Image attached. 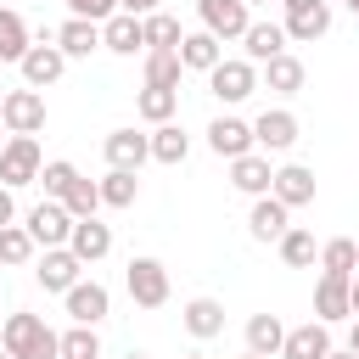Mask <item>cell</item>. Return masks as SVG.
<instances>
[{"mask_svg": "<svg viewBox=\"0 0 359 359\" xmlns=\"http://www.w3.org/2000/svg\"><path fill=\"white\" fill-rule=\"evenodd\" d=\"M0 348L11 359H56V331L39 314H6L0 320Z\"/></svg>", "mask_w": 359, "mask_h": 359, "instance_id": "1", "label": "cell"}, {"mask_svg": "<svg viewBox=\"0 0 359 359\" xmlns=\"http://www.w3.org/2000/svg\"><path fill=\"white\" fill-rule=\"evenodd\" d=\"M39 168H45V157H39V140H34V135H11V140L0 146V185H6V191L34 185Z\"/></svg>", "mask_w": 359, "mask_h": 359, "instance_id": "2", "label": "cell"}, {"mask_svg": "<svg viewBox=\"0 0 359 359\" xmlns=\"http://www.w3.org/2000/svg\"><path fill=\"white\" fill-rule=\"evenodd\" d=\"M208 90H213L224 107H241V101L258 90V67H252L247 56H224V62L208 73Z\"/></svg>", "mask_w": 359, "mask_h": 359, "instance_id": "3", "label": "cell"}, {"mask_svg": "<svg viewBox=\"0 0 359 359\" xmlns=\"http://www.w3.org/2000/svg\"><path fill=\"white\" fill-rule=\"evenodd\" d=\"M22 230L34 236V247L45 252V247H67V236H73V213L62 208V202H34L28 208V219H22Z\"/></svg>", "mask_w": 359, "mask_h": 359, "instance_id": "4", "label": "cell"}, {"mask_svg": "<svg viewBox=\"0 0 359 359\" xmlns=\"http://www.w3.org/2000/svg\"><path fill=\"white\" fill-rule=\"evenodd\" d=\"M123 286H129L135 309H163V303H168V269H163L157 258H129Z\"/></svg>", "mask_w": 359, "mask_h": 359, "instance_id": "5", "label": "cell"}, {"mask_svg": "<svg viewBox=\"0 0 359 359\" xmlns=\"http://www.w3.org/2000/svg\"><path fill=\"white\" fill-rule=\"evenodd\" d=\"M17 67H22V84H28V90H50V84L67 73V56H62V50H56V39L45 34V39H34V45L22 50V62H17Z\"/></svg>", "mask_w": 359, "mask_h": 359, "instance_id": "6", "label": "cell"}, {"mask_svg": "<svg viewBox=\"0 0 359 359\" xmlns=\"http://www.w3.org/2000/svg\"><path fill=\"white\" fill-rule=\"evenodd\" d=\"M0 123L11 129V135H39L45 129V95L39 90H6L0 95Z\"/></svg>", "mask_w": 359, "mask_h": 359, "instance_id": "7", "label": "cell"}, {"mask_svg": "<svg viewBox=\"0 0 359 359\" xmlns=\"http://www.w3.org/2000/svg\"><path fill=\"white\" fill-rule=\"evenodd\" d=\"M196 17H202V28H208L219 45L241 39V34H247V22H252L247 0H196Z\"/></svg>", "mask_w": 359, "mask_h": 359, "instance_id": "8", "label": "cell"}, {"mask_svg": "<svg viewBox=\"0 0 359 359\" xmlns=\"http://www.w3.org/2000/svg\"><path fill=\"white\" fill-rule=\"evenodd\" d=\"M297 112H286V107H269V112H258L252 118V146L269 157V151H292L297 146Z\"/></svg>", "mask_w": 359, "mask_h": 359, "instance_id": "9", "label": "cell"}, {"mask_svg": "<svg viewBox=\"0 0 359 359\" xmlns=\"http://www.w3.org/2000/svg\"><path fill=\"white\" fill-rule=\"evenodd\" d=\"M208 151H213V157H224V163H236V157L258 151V146H252V123H247V118H236V112H219V118L208 123Z\"/></svg>", "mask_w": 359, "mask_h": 359, "instance_id": "10", "label": "cell"}, {"mask_svg": "<svg viewBox=\"0 0 359 359\" xmlns=\"http://www.w3.org/2000/svg\"><path fill=\"white\" fill-rule=\"evenodd\" d=\"M34 280H39L45 292H62V297H67V292L84 280V264H79L67 247H45V252H39V269H34Z\"/></svg>", "mask_w": 359, "mask_h": 359, "instance_id": "11", "label": "cell"}, {"mask_svg": "<svg viewBox=\"0 0 359 359\" xmlns=\"http://www.w3.org/2000/svg\"><path fill=\"white\" fill-rule=\"evenodd\" d=\"M314 191H320V180H314V168H303V163H286V168H275V180H269V196H275L280 208H309Z\"/></svg>", "mask_w": 359, "mask_h": 359, "instance_id": "12", "label": "cell"}, {"mask_svg": "<svg viewBox=\"0 0 359 359\" xmlns=\"http://www.w3.org/2000/svg\"><path fill=\"white\" fill-rule=\"evenodd\" d=\"M62 303H67V320H73V325H101V320L112 314V292H107L101 280H79Z\"/></svg>", "mask_w": 359, "mask_h": 359, "instance_id": "13", "label": "cell"}, {"mask_svg": "<svg viewBox=\"0 0 359 359\" xmlns=\"http://www.w3.org/2000/svg\"><path fill=\"white\" fill-rule=\"evenodd\" d=\"M101 151H107V168L140 174V163L151 157V135H140V129H112V135L101 140Z\"/></svg>", "mask_w": 359, "mask_h": 359, "instance_id": "14", "label": "cell"}, {"mask_svg": "<svg viewBox=\"0 0 359 359\" xmlns=\"http://www.w3.org/2000/svg\"><path fill=\"white\" fill-rule=\"evenodd\" d=\"M67 252H73L79 264H101V258L112 252V224H101V219H73Z\"/></svg>", "mask_w": 359, "mask_h": 359, "instance_id": "15", "label": "cell"}, {"mask_svg": "<svg viewBox=\"0 0 359 359\" xmlns=\"http://www.w3.org/2000/svg\"><path fill=\"white\" fill-rule=\"evenodd\" d=\"M325 353H331V325L303 320V325H292V331H286V342H280V353H275V359H325Z\"/></svg>", "mask_w": 359, "mask_h": 359, "instance_id": "16", "label": "cell"}, {"mask_svg": "<svg viewBox=\"0 0 359 359\" xmlns=\"http://www.w3.org/2000/svg\"><path fill=\"white\" fill-rule=\"evenodd\" d=\"M101 50H112V56H135V50H146V28H140V17L112 11V17L101 22Z\"/></svg>", "mask_w": 359, "mask_h": 359, "instance_id": "17", "label": "cell"}, {"mask_svg": "<svg viewBox=\"0 0 359 359\" xmlns=\"http://www.w3.org/2000/svg\"><path fill=\"white\" fill-rule=\"evenodd\" d=\"M292 230V208H280L275 196H252V213H247V236L252 241H280Z\"/></svg>", "mask_w": 359, "mask_h": 359, "instance_id": "18", "label": "cell"}, {"mask_svg": "<svg viewBox=\"0 0 359 359\" xmlns=\"http://www.w3.org/2000/svg\"><path fill=\"white\" fill-rule=\"evenodd\" d=\"M286 39H303V45H314V39H325L331 34V0H314V6H297V11H286Z\"/></svg>", "mask_w": 359, "mask_h": 359, "instance_id": "19", "label": "cell"}, {"mask_svg": "<svg viewBox=\"0 0 359 359\" xmlns=\"http://www.w3.org/2000/svg\"><path fill=\"white\" fill-rule=\"evenodd\" d=\"M303 79H309V73H303V62H297L292 50H280V56H269V62L258 67V84H264L269 95H297Z\"/></svg>", "mask_w": 359, "mask_h": 359, "instance_id": "20", "label": "cell"}, {"mask_svg": "<svg viewBox=\"0 0 359 359\" xmlns=\"http://www.w3.org/2000/svg\"><path fill=\"white\" fill-rule=\"evenodd\" d=\"M180 325H185L196 342H213V337L224 331V303H219V297H191V303L180 309Z\"/></svg>", "mask_w": 359, "mask_h": 359, "instance_id": "21", "label": "cell"}, {"mask_svg": "<svg viewBox=\"0 0 359 359\" xmlns=\"http://www.w3.org/2000/svg\"><path fill=\"white\" fill-rule=\"evenodd\" d=\"M56 50L67 56V62H79V56H90V50H101V22H84V17H67L56 34Z\"/></svg>", "mask_w": 359, "mask_h": 359, "instance_id": "22", "label": "cell"}, {"mask_svg": "<svg viewBox=\"0 0 359 359\" xmlns=\"http://www.w3.org/2000/svg\"><path fill=\"white\" fill-rule=\"evenodd\" d=\"M314 320H320V325L353 320V309H348V280H342V275H320V286H314Z\"/></svg>", "mask_w": 359, "mask_h": 359, "instance_id": "23", "label": "cell"}, {"mask_svg": "<svg viewBox=\"0 0 359 359\" xmlns=\"http://www.w3.org/2000/svg\"><path fill=\"white\" fill-rule=\"evenodd\" d=\"M241 45H247V62H252V67H264L269 56H280V50H286V28H280V22H258V17H252V22H247V34H241Z\"/></svg>", "mask_w": 359, "mask_h": 359, "instance_id": "24", "label": "cell"}, {"mask_svg": "<svg viewBox=\"0 0 359 359\" xmlns=\"http://www.w3.org/2000/svg\"><path fill=\"white\" fill-rule=\"evenodd\" d=\"M219 62H224V45H219L208 28H196V34L180 39V67H191V73H213Z\"/></svg>", "mask_w": 359, "mask_h": 359, "instance_id": "25", "label": "cell"}, {"mask_svg": "<svg viewBox=\"0 0 359 359\" xmlns=\"http://www.w3.org/2000/svg\"><path fill=\"white\" fill-rule=\"evenodd\" d=\"M269 180H275V168H269L264 151H247V157L230 163V185L247 191V196H269Z\"/></svg>", "mask_w": 359, "mask_h": 359, "instance_id": "26", "label": "cell"}, {"mask_svg": "<svg viewBox=\"0 0 359 359\" xmlns=\"http://www.w3.org/2000/svg\"><path fill=\"white\" fill-rule=\"evenodd\" d=\"M280 342H286V325H280V314H252V320H247V353H258V359H275V353H280Z\"/></svg>", "mask_w": 359, "mask_h": 359, "instance_id": "27", "label": "cell"}, {"mask_svg": "<svg viewBox=\"0 0 359 359\" xmlns=\"http://www.w3.org/2000/svg\"><path fill=\"white\" fill-rule=\"evenodd\" d=\"M320 275H342V280H353V275H359V241H353V236L325 241V247H320Z\"/></svg>", "mask_w": 359, "mask_h": 359, "instance_id": "28", "label": "cell"}, {"mask_svg": "<svg viewBox=\"0 0 359 359\" xmlns=\"http://www.w3.org/2000/svg\"><path fill=\"white\" fill-rule=\"evenodd\" d=\"M185 157H191V135H185L180 123H157V129H151V163H168V168H174V163H185Z\"/></svg>", "mask_w": 359, "mask_h": 359, "instance_id": "29", "label": "cell"}, {"mask_svg": "<svg viewBox=\"0 0 359 359\" xmlns=\"http://www.w3.org/2000/svg\"><path fill=\"white\" fill-rule=\"evenodd\" d=\"M101 185V208H135V196H140V174H129V168H107V180H95Z\"/></svg>", "mask_w": 359, "mask_h": 359, "instance_id": "30", "label": "cell"}, {"mask_svg": "<svg viewBox=\"0 0 359 359\" xmlns=\"http://www.w3.org/2000/svg\"><path fill=\"white\" fill-rule=\"evenodd\" d=\"M56 359H101L95 325H67V331H56Z\"/></svg>", "mask_w": 359, "mask_h": 359, "instance_id": "31", "label": "cell"}, {"mask_svg": "<svg viewBox=\"0 0 359 359\" xmlns=\"http://www.w3.org/2000/svg\"><path fill=\"white\" fill-rule=\"evenodd\" d=\"M140 28H146V50H180V39H185L180 17H168V11H151V17H140Z\"/></svg>", "mask_w": 359, "mask_h": 359, "instance_id": "32", "label": "cell"}, {"mask_svg": "<svg viewBox=\"0 0 359 359\" xmlns=\"http://www.w3.org/2000/svg\"><path fill=\"white\" fill-rule=\"evenodd\" d=\"M180 50H146V90H180Z\"/></svg>", "mask_w": 359, "mask_h": 359, "instance_id": "33", "label": "cell"}, {"mask_svg": "<svg viewBox=\"0 0 359 359\" xmlns=\"http://www.w3.org/2000/svg\"><path fill=\"white\" fill-rule=\"evenodd\" d=\"M135 112L157 129V123H174V112H180V90H140L135 95Z\"/></svg>", "mask_w": 359, "mask_h": 359, "instance_id": "34", "label": "cell"}, {"mask_svg": "<svg viewBox=\"0 0 359 359\" xmlns=\"http://www.w3.org/2000/svg\"><path fill=\"white\" fill-rule=\"evenodd\" d=\"M34 258H39L34 236H28L22 224H6V230H0V264H6V269H22V264H34Z\"/></svg>", "mask_w": 359, "mask_h": 359, "instance_id": "35", "label": "cell"}, {"mask_svg": "<svg viewBox=\"0 0 359 359\" xmlns=\"http://www.w3.org/2000/svg\"><path fill=\"white\" fill-rule=\"evenodd\" d=\"M34 45V34H28V22L17 17V11H0V62H22V50Z\"/></svg>", "mask_w": 359, "mask_h": 359, "instance_id": "36", "label": "cell"}, {"mask_svg": "<svg viewBox=\"0 0 359 359\" xmlns=\"http://www.w3.org/2000/svg\"><path fill=\"white\" fill-rule=\"evenodd\" d=\"M62 208H67L73 219H95V213H101V185L79 174V180L67 185V196H62Z\"/></svg>", "mask_w": 359, "mask_h": 359, "instance_id": "37", "label": "cell"}, {"mask_svg": "<svg viewBox=\"0 0 359 359\" xmlns=\"http://www.w3.org/2000/svg\"><path fill=\"white\" fill-rule=\"evenodd\" d=\"M275 247H280V264H286V269H309V264H314V236H309L303 224H292Z\"/></svg>", "mask_w": 359, "mask_h": 359, "instance_id": "38", "label": "cell"}, {"mask_svg": "<svg viewBox=\"0 0 359 359\" xmlns=\"http://www.w3.org/2000/svg\"><path fill=\"white\" fill-rule=\"evenodd\" d=\"M73 180H79V168H73L67 157H50V163L39 168V180H34V185H45V196H50V202H62Z\"/></svg>", "mask_w": 359, "mask_h": 359, "instance_id": "39", "label": "cell"}, {"mask_svg": "<svg viewBox=\"0 0 359 359\" xmlns=\"http://www.w3.org/2000/svg\"><path fill=\"white\" fill-rule=\"evenodd\" d=\"M118 11V0H67V17H84V22H107Z\"/></svg>", "mask_w": 359, "mask_h": 359, "instance_id": "40", "label": "cell"}, {"mask_svg": "<svg viewBox=\"0 0 359 359\" xmlns=\"http://www.w3.org/2000/svg\"><path fill=\"white\" fill-rule=\"evenodd\" d=\"M118 11H129V17H151V11H163V0H118Z\"/></svg>", "mask_w": 359, "mask_h": 359, "instance_id": "41", "label": "cell"}, {"mask_svg": "<svg viewBox=\"0 0 359 359\" xmlns=\"http://www.w3.org/2000/svg\"><path fill=\"white\" fill-rule=\"evenodd\" d=\"M6 224H17V202H11V191L0 185V230H6Z\"/></svg>", "mask_w": 359, "mask_h": 359, "instance_id": "42", "label": "cell"}, {"mask_svg": "<svg viewBox=\"0 0 359 359\" xmlns=\"http://www.w3.org/2000/svg\"><path fill=\"white\" fill-rule=\"evenodd\" d=\"M348 309H353V320H359V275L348 280Z\"/></svg>", "mask_w": 359, "mask_h": 359, "instance_id": "43", "label": "cell"}, {"mask_svg": "<svg viewBox=\"0 0 359 359\" xmlns=\"http://www.w3.org/2000/svg\"><path fill=\"white\" fill-rule=\"evenodd\" d=\"M348 353H359V320L348 325Z\"/></svg>", "mask_w": 359, "mask_h": 359, "instance_id": "44", "label": "cell"}, {"mask_svg": "<svg viewBox=\"0 0 359 359\" xmlns=\"http://www.w3.org/2000/svg\"><path fill=\"white\" fill-rule=\"evenodd\" d=\"M325 359H359V353H348V348H331V353H325Z\"/></svg>", "mask_w": 359, "mask_h": 359, "instance_id": "45", "label": "cell"}, {"mask_svg": "<svg viewBox=\"0 0 359 359\" xmlns=\"http://www.w3.org/2000/svg\"><path fill=\"white\" fill-rule=\"evenodd\" d=\"M280 6H286V11H297V6H314V0H280Z\"/></svg>", "mask_w": 359, "mask_h": 359, "instance_id": "46", "label": "cell"}, {"mask_svg": "<svg viewBox=\"0 0 359 359\" xmlns=\"http://www.w3.org/2000/svg\"><path fill=\"white\" fill-rule=\"evenodd\" d=\"M123 359H151V353H140V348H129V353H123Z\"/></svg>", "mask_w": 359, "mask_h": 359, "instance_id": "47", "label": "cell"}, {"mask_svg": "<svg viewBox=\"0 0 359 359\" xmlns=\"http://www.w3.org/2000/svg\"><path fill=\"white\" fill-rule=\"evenodd\" d=\"M342 6H348V11H353V17H359V0H342Z\"/></svg>", "mask_w": 359, "mask_h": 359, "instance_id": "48", "label": "cell"}, {"mask_svg": "<svg viewBox=\"0 0 359 359\" xmlns=\"http://www.w3.org/2000/svg\"><path fill=\"white\" fill-rule=\"evenodd\" d=\"M252 6H269V0H247V11H252Z\"/></svg>", "mask_w": 359, "mask_h": 359, "instance_id": "49", "label": "cell"}, {"mask_svg": "<svg viewBox=\"0 0 359 359\" xmlns=\"http://www.w3.org/2000/svg\"><path fill=\"white\" fill-rule=\"evenodd\" d=\"M185 359H208V353H185Z\"/></svg>", "mask_w": 359, "mask_h": 359, "instance_id": "50", "label": "cell"}, {"mask_svg": "<svg viewBox=\"0 0 359 359\" xmlns=\"http://www.w3.org/2000/svg\"><path fill=\"white\" fill-rule=\"evenodd\" d=\"M0 359H11V353H6V348H0Z\"/></svg>", "mask_w": 359, "mask_h": 359, "instance_id": "51", "label": "cell"}, {"mask_svg": "<svg viewBox=\"0 0 359 359\" xmlns=\"http://www.w3.org/2000/svg\"><path fill=\"white\" fill-rule=\"evenodd\" d=\"M241 359H258V353H241Z\"/></svg>", "mask_w": 359, "mask_h": 359, "instance_id": "52", "label": "cell"}]
</instances>
